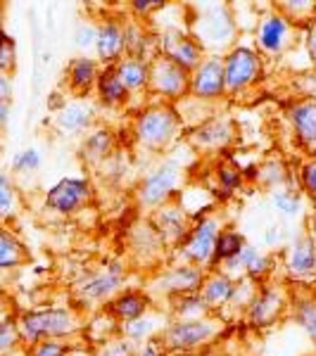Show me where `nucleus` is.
Returning a JSON list of instances; mask_svg holds the SVG:
<instances>
[{
	"instance_id": "obj_18",
	"label": "nucleus",
	"mask_w": 316,
	"mask_h": 356,
	"mask_svg": "<svg viewBox=\"0 0 316 356\" xmlns=\"http://www.w3.org/2000/svg\"><path fill=\"white\" fill-rule=\"evenodd\" d=\"M162 285H166V292H176V295H188V292H198L203 288V275L195 268L181 266L174 268L169 275H164Z\"/></svg>"
},
{
	"instance_id": "obj_49",
	"label": "nucleus",
	"mask_w": 316,
	"mask_h": 356,
	"mask_svg": "<svg viewBox=\"0 0 316 356\" xmlns=\"http://www.w3.org/2000/svg\"><path fill=\"white\" fill-rule=\"evenodd\" d=\"M314 271H316V268H314Z\"/></svg>"
},
{
	"instance_id": "obj_22",
	"label": "nucleus",
	"mask_w": 316,
	"mask_h": 356,
	"mask_svg": "<svg viewBox=\"0 0 316 356\" xmlns=\"http://www.w3.org/2000/svg\"><path fill=\"white\" fill-rule=\"evenodd\" d=\"M195 140L205 147H212V145H223V143L231 140V124L226 119H216V122L203 126V129L195 134Z\"/></svg>"
},
{
	"instance_id": "obj_8",
	"label": "nucleus",
	"mask_w": 316,
	"mask_h": 356,
	"mask_svg": "<svg viewBox=\"0 0 316 356\" xmlns=\"http://www.w3.org/2000/svg\"><path fill=\"white\" fill-rule=\"evenodd\" d=\"M150 81L155 88L159 90V93L164 95H179L183 88H186L188 83V72L186 69H181L179 65H174L171 60H166V57H162V60L155 62L152 72H150Z\"/></svg>"
},
{
	"instance_id": "obj_13",
	"label": "nucleus",
	"mask_w": 316,
	"mask_h": 356,
	"mask_svg": "<svg viewBox=\"0 0 316 356\" xmlns=\"http://www.w3.org/2000/svg\"><path fill=\"white\" fill-rule=\"evenodd\" d=\"M281 307H283V300H281V295L271 288H264L260 292V297H257L255 302H252V309H250V318L252 323L257 325H269L276 316L281 314Z\"/></svg>"
},
{
	"instance_id": "obj_10",
	"label": "nucleus",
	"mask_w": 316,
	"mask_h": 356,
	"mask_svg": "<svg viewBox=\"0 0 316 356\" xmlns=\"http://www.w3.org/2000/svg\"><path fill=\"white\" fill-rule=\"evenodd\" d=\"M176 181H179V171H176L174 164H164L159 166L155 174L145 178L141 188V197L145 204H157L176 188Z\"/></svg>"
},
{
	"instance_id": "obj_25",
	"label": "nucleus",
	"mask_w": 316,
	"mask_h": 356,
	"mask_svg": "<svg viewBox=\"0 0 316 356\" xmlns=\"http://www.w3.org/2000/svg\"><path fill=\"white\" fill-rule=\"evenodd\" d=\"M245 247V240L243 235L238 233H221L216 238V245H214V257L216 259H223V261H231L233 257L240 254V250Z\"/></svg>"
},
{
	"instance_id": "obj_31",
	"label": "nucleus",
	"mask_w": 316,
	"mask_h": 356,
	"mask_svg": "<svg viewBox=\"0 0 316 356\" xmlns=\"http://www.w3.org/2000/svg\"><path fill=\"white\" fill-rule=\"evenodd\" d=\"M19 330H17L15 321H5L0 323V356H10L19 344Z\"/></svg>"
},
{
	"instance_id": "obj_15",
	"label": "nucleus",
	"mask_w": 316,
	"mask_h": 356,
	"mask_svg": "<svg viewBox=\"0 0 316 356\" xmlns=\"http://www.w3.org/2000/svg\"><path fill=\"white\" fill-rule=\"evenodd\" d=\"M95 45H97V55L105 62H114L119 57V53L124 50V33L117 24H105L100 26V31L95 33Z\"/></svg>"
},
{
	"instance_id": "obj_16",
	"label": "nucleus",
	"mask_w": 316,
	"mask_h": 356,
	"mask_svg": "<svg viewBox=\"0 0 316 356\" xmlns=\"http://www.w3.org/2000/svg\"><path fill=\"white\" fill-rule=\"evenodd\" d=\"M114 74H117V79L122 81V86L126 90L143 88V86L150 81V69L145 67V62L136 60V57L119 62V65L114 67Z\"/></svg>"
},
{
	"instance_id": "obj_44",
	"label": "nucleus",
	"mask_w": 316,
	"mask_h": 356,
	"mask_svg": "<svg viewBox=\"0 0 316 356\" xmlns=\"http://www.w3.org/2000/svg\"><path fill=\"white\" fill-rule=\"evenodd\" d=\"M8 114H10V100H0V126L8 122Z\"/></svg>"
},
{
	"instance_id": "obj_2",
	"label": "nucleus",
	"mask_w": 316,
	"mask_h": 356,
	"mask_svg": "<svg viewBox=\"0 0 316 356\" xmlns=\"http://www.w3.org/2000/svg\"><path fill=\"white\" fill-rule=\"evenodd\" d=\"M136 134L143 143L148 145H164L166 140H171V136L176 134V117L171 110L164 107H155L141 114L136 124Z\"/></svg>"
},
{
	"instance_id": "obj_45",
	"label": "nucleus",
	"mask_w": 316,
	"mask_h": 356,
	"mask_svg": "<svg viewBox=\"0 0 316 356\" xmlns=\"http://www.w3.org/2000/svg\"><path fill=\"white\" fill-rule=\"evenodd\" d=\"M141 356H162V354H159V349L150 342V344H145V347H143Z\"/></svg>"
},
{
	"instance_id": "obj_14",
	"label": "nucleus",
	"mask_w": 316,
	"mask_h": 356,
	"mask_svg": "<svg viewBox=\"0 0 316 356\" xmlns=\"http://www.w3.org/2000/svg\"><path fill=\"white\" fill-rule=\"evenodd\" d=\"M290 271L295 275H309L316 268V245L312 238H300L290 250Z\"/></svg>"
},
{
	"instance_id": "obj_5",
	"label": "nucleus",
	"mask_w": 316,
	"mask_h": 356,
	"mask_svg": "<svg viewBox=\"0 0 316 356\" xmlns=\"http://www.w3.org/2000/svg\"><path fill=\"white\" fill-rule=\"evenodd\" d=\"M90 197V188L88 183L77 181V178H65L57 186L50 188L48 197H45V204L50 209L60 211V214H69V211L79 209L86 200Z\"/></svg>"
},
{
	"instance_id": "obj_30",
	"label": "nucleus",
	"mask_w": 316,
	"mask_h": 356,
	"mask_svg": "<svg viewBox=\"0 0 316 356\" xmlns=\"http://www.w3.org/2000/svg\"><path fill=\"white\" fill-rule=\"evenodd\" d=\"M295 318H297V323L309 332V335L316 337V302H312V300L297 302Z\"/></svg>"
},
{
	"instance_id": "obj_46",
	"label": "nucleus",
	"mask_w": 316,
	"mask_h": 356,
	"mask_svg": "<svg viewBox=\"0 0 316 356\" xmlns=\"http://www.w3.org/2000/svg\"><path fill=\"white\" fill-rule=\"evenodd\" d=\"M309 50L316 57V26H312V33H309Z\"/></svg>"
},
{
	"instance_id": "obj_28",
	"label": "nucleus",
	"mask_w": 316,
	"mask_h": 356,
	"mask_svg": "<svg viewBox=\"0 0 316 356\" xmlns=\"http://www.w3.org/2000/svg\"><path fill=\"white\" fill-rule=\"evenodd\" d=\"M157 221H159V228H162L164 238L176 240V238H181V235H183V216L176 209L159 211Z\"/></svg>"
},
{
	"instance_id": "obj_35",
	"label": "nucleus",
	"mask_w": 316,
	"mask_h": 356,
	"mask_svg": "<svg viewBox=\"0 0 316 356\" xmlns=\"http://www.w3.org/2000/svg\"><path fill=\"white\" fill-rule=\"evenodd\" d=\"M38 164H41V154L36 150H24V152L15 154V159H13L15 171H33V169H38Z\"/></svg>"
},
{
	"instance_id": "obj_1",
	"label": "nucleus",
	"mask_w": 316,
	"mask_h": 356,
	"mask_svg": "<svg viewBox=\"0 0 316 356\" xmlns=\"http://www.w3.org/2000/svg\"><path fill=\"white\" fill-rule=\"evenodd\" d=\"M79 316L69 309H43V312H29L22 314L17 321V330H19V340L26 344H36L43 340H57L77 332Z\"/></svg>"
},
{
	"instance_id": "obj_21",
	"label": "nucleus",
	"mask_w": 316,
	"mask_h": 356,
	"mask_svg": "<svg viewBox=\"0 0 316 356\" xmlns=\"http://www.w3.org/2000/svg\"><path fill=\"white\" fill-rule=\"evenodd\" d=\"M233 283L226 278V275L221 273H214L210 275V278L203 283V292H200V297L205 300V304H212V307H216V304H226L228 300L233 297Z\"/></svg>"
},
{
	"instance_id": "obj_41",
	"label": "nucleus",
	"mask_w": 316,
	"mask_h": 356,
	"mask_svg": "<svg viewBox=\"0 0 316 356\" xmlns=\"http://www.w3.org/2000/svg\"><path fill=\"white\" fill-rule=\"evenodd\" d=\"M10 95H13V83H10L8 74L0 72V100H10Z\"/></svg>"
},
{
	"instance_id": "obj_26",
	"label": "nucleus",
	"mask_w": 316,
	"mask_h": 356,
	"mask_svg": "<svg viewBox=\"0 0 316 356\" xmlns=\"http://www.w3.org/2000/svg\"><path fill=\"white\" fill-rule=\"evenodd\" d=\"M17 209V191L13 186V178L5 171H0V221L10 219Z\"/></svg>"
},
{
	"instance_id": "obj_27",
	"label": "nucleus",
	"mask_w": 316,
	"mask_h": 356,
	"mask_svg": "<svg viewBox=\"0 0 316 356\" xmlns=\"http://www.w3.org/2000/svg\"><path fill=\"white\" fill-rule=\"evenodd\" d=\"M69 74H72V83L77 86V88H86V86H88L95 79L93 60H88V57H79V60L72 62V69H69Z\"/></svg>"
},
{
	"instance_id": "obj_33",
	"label": "nucleus",
	"mask_w": 316,
	"mask_h": 356,
	"mask_svg": "<svg viewBox=\"0 0 316 356\" xmlns=\"http://www.w3.org/2000/svg\"><path fill=\"white\" fill-rule=\"evenodd\" d=\"M69 352V347L65 342L60 340H43V342H36L31 347V354L29 356H65Z\"/></svg>"
},
{
	"instance_id": "obj_39",
	"label": "nucleus",
	"mask_w": 316,
	"mask_h": 356,
	"mask_svg": "<svg viewBox=\"0 0 316 356\" xmlns=\"http://www.w3.org/2000/svg\"><path fill=\"white\" fill-rule=\"evenodd\" d=\"M302 183H304V188H307V191L316 197V159L302 169Z\"/></svg>"
},
{
	"instance_id": "obj_40",
	"label": "nucleus",
	"mask_w": 316,
	"mask_h": 356,
	"mask_svg": "<svg viewBox=\"0 0 316 356\" xmlns=\"http://www.w3.org/2000/svg\"><path fill=\"white\" fill-rule=\"evenodd\" d=\"M219 181L226 188H235L240 183V174H238V171H233V169H219Z\"/></svg>"
},
{
	"instance_id": "obj_17",
	"label": "nucleus",
	"mask_w": 316,
	"mask_h": 356,
	"mask_svg": "<svg viewBox=\"0 0 316 356\" xmlns=\"http://www.w3.org/2000/svg\"><path fill=\"white\" fill-rule=\"evenodd\" d=\"M285 36H288V24H285L283 17L271 15L262 22L260 26V45L269 53H276V50L283 48Z\"/></svg>"
},
{
	"instance_id": "obj_34",
	"label": "nucleus",
	"mask_w": 316,
	"mask_h": 356,
	"mask_svg": "<svg viewBox=\"0 0 316 356\" xmlns=\"http://www.w3.org/2000/svg\"><path fill=\"white\" fill-rule=\"evenodd\" d=\"M274 204L278 207V211H283V214H297V211H300V197L285 191L274 193Z\"/></svg>"
},
{
	"instance_id": "obj_36",
	"label": "nucleus",
	"mask_w": 316,
	"mask_h": 356,
	"mask_svg": "<svg viewBox=\"0 0 316 356\" xmlns=\"http://www.w3.org/2000/svg\"><path fill=\"white\" fill-rule=\"evenodd\" d=\"M126 335L134 337V340H141V337L150 335V332L155 330V321L152 318H136V321H129L126 323Z\"/></svg>"
},
{
	"instance_id": "obj_43",
	"label": "nucleus",
	"mask_w": 316,
	"mask_h": 356,
	"mask_svg": "<svg viewBox=\"0 0 316 356\" xmlns=\"http://www.w3.org/2000/svg\"><path fill=\"white\" fill-rule=\"evenodd\" d=\"M159 5H162L159 0H136V10H141V13L143 10L148 13L150 8H159Z\"/></svg>"
},
{
	"instance_id": "obj_24",
	"label": "nucleus",
	"mask_w": 316,
	"mask_h": 356,
	"mask_svg": "<svg viewBox=\"0 0 316 356\" xmlns=\"http://www.w3.org/2000/svg\"><path fill=\"white\" fill-rule=\"evenodd\" d=\"M97 88H100L102 100L110 102V105H117V102H122L126 97V88L122 86V81L117 79L114 69H107V72L102 74L100 81H97Z\"/></svg>"
},
{
	"instance_id": "obj_12",
	"label": "nucleus",
	"mask_w": 316,
	"mask_h": 356,
	"mask_svg": "<svg viewBox=\"0 0 316 356\" xmlns=\"http://www.w3.org/2000/svg\"><path fill=\"white\" fill-rule=\"evenodd\" d=\"M290 119L297 136H300V140L316 147V102L312 100L297 102L290 110Z\"/></svg>"
},
{
	"instance_id": "obj_42",
	"label": "nucleus",
	"mask_w": 316,
	"mask_h": 356,
	"mask_svg": "<svg viewBox=\"0 0 316 356\" xmlns=\"http://www.w3.org/2000/svg\"><path fill=\"white\" fill-rule=\"evenodd\" d=\"M93 38H95L93 29H81L79 36H77V41H79V45H88V43H93Z\"/></svg>"
},
{
	"instance_id": "obj_19",
	"label": "nucleus",
	"mask_w": 316,
	"mask_h": 356,
	"mask_svg": "<svg viewBox=\"0 0 316 356\" xmlns=\"http://www.w3.org/2000/svg\"><path fill=\"white\" fill-rule=\"evenodd\" d=\"M26 259V250L8 228L0 226V271L19 266Z\"/></svg>"
},
{
	"instance_id": "obj_7",
	"label": "nucleus",
	"mask_w": 316,
	"mask_h": 356,
	"mask_svg": "<svg viewBox=\"0 0 316 356\" xmlns=\"http://www.w3.org/2000/svg\"><path fill=\"white\" fill-rule=\"evenodd\" d=\"M216 238H219V221H216V219H205L193 231L191 238H188V245H186V252H183V254H186L191 261L203 264V261L210 259L212 254H214Z\"/></svg>"
},
{
	"instance_id": "obj_47",
	"label": "nucleus",
	"mask_w": 316,
	"mask_h": 356,
	"mask_svg": "<svg viewBox=\"0 0 316 356\" xmlns=\"http://www.w3.org/2000/svg\"><path fill=\"white\" fill-rule=\"evenodd\" d=\"M5 321H13V318L8 316V307H5V302L0 300V323H5Z\"/></svg>"
},
{
	"instance_id": "obj_37",
	"label": "nucleus",
	"mask_w": 316,
	"mask_h": 356,
	"mask_svg": "<svg viewBox=\"0 0 316 356\" xmlns=\"http://www.w3.org/2000/svg\"><path fill=\"white\" fill-rule=\"evenodd\" d=\"M107 147H110V134H105V131H100V134L90 136L88 140V150L93 154H105Z\"/></svg>"
},
{
	"instance_id": "obj_11",
	"label": "nucleus",
	"mask_w": 316,
	"mask_h": 356,
	"mask_svg": "<svg viewBox=\"0 0 316 356\" xmlns=\"http://www.w3.org/2000/svg\"><path fill=\"white\" fill-rule=\"evenodd\" d=\"M193 90L200 97H216L223 90V65L221 60L212 57L205 60L203 65H198L193 76Z\"/></svg>"
},
{
	"instance_id": "obj_9",
	"label": "nucleus",
	"mask_w": 316,
	"mask_h": 356,
	"mask_svg": "<svg viewBox=\"0 0 316 356\" xmlns=\"http://www.w3.org/2000/svg\"><path fill=\"white\" fill-rule=\"evenodd\" d=\"M162 50L166 60H171L174 65L186 69V72L198 69L200 65V48L188 36H183V33H166L162 38Z\"/></svg>"
},
{
	"instance_id": "obj_48",
	"label": "nucleus",
	"mask_w": 316,
	"mask_h": 356,
	"mask_svg": "<svg viewBox=\"0 0 316 356\" xmlns=\"http://www.w3.org/2000/svg\"><path fill=\"white\" fill-rule=\"evenodd\" d=\"M312 226H314V233H316V219H314V223H312Z\"/></svg>"
},
{
	"instance_id": "obj_3",
	"label": "nucleus",
	"mask_w": 316,
	"mask_h": 356,
	"mask_svg": "<svg viewBox=\"0 0 316 356\" xmlns=\"http://www.w3.org/2000/svg\"><path fill=\"white\" fill-rule=\"evenodd\" d=\"M260 60L248 48H238L223 62V90H240L257 79Z\"/></svg>"
},
{
	"instance_id": "obj_38",
	"label": "nucleus",
	"mask_w": 316,
	"mask_h": 356,
	"mask_svg": "<svg viewBox=\"0 0 316 356\" xmlns=\"http://www.w3.org/2000/svg\"><path fill=\"white\" fill-rule=\"evenodd\" d=\"M131 354H134V347H131V342H110L100 352V356H131Z\"/></svg>"
},
{
	"instance_id": "obj_23",
	"label": "nucleus",
	"mask_w": 316,
	"mask_h": 356,
	"mask_svg": "<svg viewBox=\"0 0 316 356\" xmlns=\"http://www.w3.org/2000/svg\"><path fill=\"white\" fill-rule=\"evenodd\" d=\"M90 107H84V105H69L65 110L60 112V126L65 131H81L86 126L90 124Z\"/></svg>"
},
{
	"instance_id": "obj_32",
	"label": "nucleus",
	"mask_w": 316,
	"mask_h": 356,
	"mask_svg": "<svg viewBox=\"0 0 316 356\" xmlns=\"http://www.w3.org/2000/svg\"><path fill=\"white\" fill-rule=\"evenodd\" d=\"M15 62H17L15 38L10 36V33L0 31V72L8 74L10 69H15Z\"/></svg>"
},
{
	"instance_id": "obj_29",
	"label": "nucleus",
	"mask_w": 316,
	"mask_h": 356,
	"mask_svg": "<svg viewBox=\"0 0 316 356\" xmlns=\"http://www.w3.org/2000/svg\"><path fill=\"white\" fill-rule=\"evenodd\" d=\"M205 300L198 292H188V295H179L176 300V314L183 316V321H191V316H198L205 312Z\"/></svg>"
},
{
	"instance_id": "obj_4",
	"label": "nucleus",
	"mask_w": 316,
	"mask_h": 356,
	"mask_svg": "<svg viewBox=\"0 0 316 356\" xmlns=\"http://www.w3.org/2000/svg\"><path fill=\"white\" fill-rule=\"evenodd\" d=\"M214 335V325L210 321H179L174 323L169 330L164 332V342L169 349H179V352H188V349H195L198 344L207 342Z\"/></svg>"
},
{
	"instance_id": "obj_20",
	"label": "nucleus",
	"mask_w": 316,
	"mask_h": 356,
	"mask_svg": "<svg viewBox=\"0 0 316 356\" xmlns=\"http://www.w3.org/2000/svg\"><path fill=\"white\" fill-rule=\"evenodd\" d=\"M145 307H148L145 295H141V292H124L119 300L112 302V314L117 316V318H122L124 323H129V321L141 318Z\"/></svg>"
},
{
	"instance_id": "obj_6",
	"label": "nucleus",
	"mask_w": 316,
	"mask_h": 356,
	"mask_svg": "<svg viewBox=\"0 0 316 356\" xmlns=\"http://www.w3.org/2000/svg\"><path fill=\"white\" fill-rule=\"evenodd\" d=\"M124 280V271L119 264H112V266L102 268L93 275H88L86 280L77 285L79 297L86 302H97V300H105L107 295H112L114 290L122 285Z\"/></svg>"
}]
</instances>
